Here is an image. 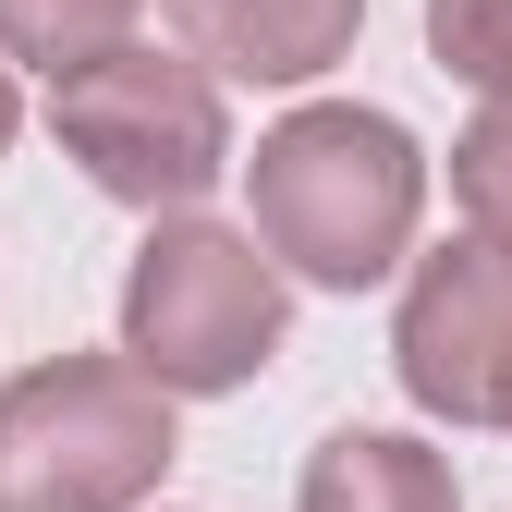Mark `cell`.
Wrapping results in <instances>:
<instances>
[{
    "instance_id": "cell-3",
    "label": "cell",
    "mask_w": 512,
    "mask_h": 512,
    "mask_svg": "<svg viewBox=\"0 0 512 512\" xmlns=\"http://www.w3.org/2000/svg\"><path fill=\"white\" fill-rule=\"evenodd\" d=\"M281 317H293L281 256L220 220H159L122 269V354L159 391H244L281 354Z\"/></svg>"
},
{
    "instance_id": "cell-4",
    "label": "cell",
    "mask_w": 512,
    "mask_h": 512,
    "mask_svg": "<svg viewBox=\"0 0 512 512\" xmlns=\"http://www.w3.org/2000/svg\"><path fill=\"white\" fill-rule=\"evenodd\" d=\"M49 122H61V147H74V171L98 183V196L147 208V220H183L232 171L220 74L183 61V49H110L98 74L49 86Z\"/></svg>"
},
{
    "instance_id": "cell-1",
    "label": "cell",
    "mask_w": 512,
    "mask_h": 512,
    "mask_svg": "<svg viewBox=\"0 0 512 512\" xmlns=\"http://www.w3.org/2000/svg\"><path fill=\"white\" fill-rule=\"evenodd\" d=\"M256 244L317 293H366L415 256V208H427V159L391 110L317 98L281 135H256Z\"/></svg>"
},
{
    "instance_id": "cell-10",
    "label": "cell",
    "mask_w": 512,
    "mask_h": 512,
    "mask_svg": "<svg viewBox=\"0 0 512 512\" xmlns=\"http://www.w3.org/2000/svg\"><path fill=\"white\" fill-rule=\"evenodd\" d=\"M452 196H464V220H476L488 244H512V98H488V110L464 122V147H452Z\"/></svg>"
},
{
    "instance_id": "cell-7",
    "label": "cell",
    "mask_w": 512,
    "mask_h": 512,
    "mask_svg": "<svg viewBox=\"0 0 512 512\" xmlns=\"http://www.w3.org/2000/svg\"><path fill=\"white\" fill-rule=\"evenodd\" d=\"M293 512H464L452 464L427 452V439H391V427H330L305 452V488Z\"/></svg>"
},
{
    "instance_id": "cell-2",
    "label": "cell",
    "mask_w": 512,
    "mask_h": 512,
    "mask_svg": "<svg viewBox=\"0 0 512 512\" xmlns=\"http://www.w3.org/2000/svg\"><path fill=\"white\" fill-rule=\"evenodd\" d=\"M171 452V391L135 354H49L0 378V512H135Z\"/></svg>"
},
{
    "instance_id": "cell-11",
    "label": "cell",
    "mask_w": 512,
    "mask_h": 512,
    "mask_svg": "<svg viewBox=\"0 0 512 512\" xmlns=\"http://www.w3.org/2000/svg\"><path fill=\"white\" fill-rule=\"evenodd\" d=\"M13 122H25V98H13V74H0V147H13Z\"/></svg>"
},
{
    "instance_id": "cell-8",
    "label": "cell",
    "mask_w": 512,
    "mask_h": 512,
    "mask_svg": "<svg viewBox=\"0 0 512 512\" xmlns=\"http://www.w3.org/2000/svg\"><path fill=\"white\" fill-rule=\"evenodd\" d=\"M135 13L147 0H0V61H37L49 86H74L110 49H135Z\"/></svg>"
},
{
    "instance_id": "cell-9",
    "label": "cell",
    "mask_w": 512,
    "mask_h": 512,
    "mask_svg": "<svg viewBox=\"0 0 512 512\" xmlns=\"http://www.w3.org/2000/svg\"><path fill=\"white\" fill-rule=\"evenodd\" d=\"M427 49L476 98H512V0H427Z\"/></svg>"
},
{
    "instance_id": "cell-6",
    "label": "cell",
    "mask_w": 512,
    "mask_h": 512,
    "mask_svg": "<svg viewBox=\"0 0 512 512\" xmlns=\"http://www.w3.org/2000/svg\"><path fill=\"white\" fill-rule=\"evenodd\" d=\"M183 61H208L232 86H317L354 49L366 0H159Z\"/></svg>"
},
{
    "instance_id": "cell-5",
    "label": "cell",
    "mask_w": 512,
    "mask_h": 512,
    "mask_svg": "<svg viewBox=\"0 0 512 512\" xmlns=\"http://www.w3.org/2000/svg\"><path fill=\"white\" fill-rule=\"evenodd\" d=\"M403 391L452 427H512V244L464 232L403 293Z\"/></svg>"
}]
</instances>
